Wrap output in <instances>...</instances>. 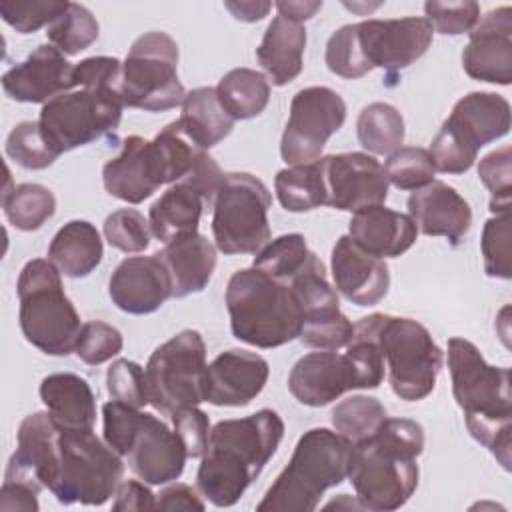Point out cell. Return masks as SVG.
I'll return each instance as SVG.
<instances>
[{
	"label": "cell",
	"instance_id": "1",
	"mask_svg": "<svg viewBox=\"0 0 512 512\" xmlns=\"http://www.w3.org/2000/svg\"><path fill=\"white\" fill-rule=\"evenodd\" d=\"M282 436L284 420L270 408L220 420L210 430L208 450L196 472L198 492L218 508L234 506L274 456Z\"/></svg>",
	"mask_w": 512,
	"mask_h": 512
},
{
	"label": "cell",
	"instance_id": "2",
	"mask_svg": "<svg viewBox=\"0 0 512 512\" xmlns=\"http://www.w3.org/2000/svg\"><path fill=\"white\" fill-rule=\"evenodd\" d=\"M422 450L424 428L410 418H386L374 436L352 444L348 478L364 510H398L410 500Z\"/></svg>",
	"mask_w": 512,
	"mask_h": 512
},
{
	"label": "cell",
	"instance_id": "3",
	"mask_svg": "<svg viewBox=\"0 0 512 512\" xmlns=\"http://www.w3.org/2000/svg\"><path fill=\"white\" fill-rule=\"evenodd\" d=\"M452 394L464 412L470 436L492 452L508 472L512 464L510 368L492 366L466 338L448 340Z\"/></svg>",
	"mask_w": 512,
	"mask_h": 512
},
{
	"label": "cell",
	"instance_id": "4",
	"mask_svg": "<svg viewBox=\"0 0 512 512\" xmlns=\"http://www.w3.org/2000/svg\"><path fill=\"white\" fill-rule=\"evenodd\" d=\"M352 442L340 432L312 428L304 432L290 462L256 504L258 512H312L322 494L348 478Z\"/></svg>",
	"mask_w": 512,
	"mask_h": 512
},
{
	"label": "cell",
	"instance_id": "5",
	"mask_svg": "<svg viewBox=\"0 0 512 512\" xmlns=\"http://www.w3.org/2000/svg\"><path fill=\"white\" fill-rule=\"evenodd\" d=\"M224 298L236 340L266 350L298 338L302 310L290 284L254 266L242 268L230 276Z\"/></svg>",
	"mask_w": 512,
	"mask_h": 512
},
{
	"label": "cell",
	"instance_id": "6",
	"mask_svg": "<svg viewBox=\"0 0 512 512\" xmlns=\"http://www.w3.org/2000/svg\"><path fill=\"white\" fill-rule=\"evenodd\" d=\"M102 424L108 446L146 484L162 486L182 476L188 454L176 432L154 414L110 400L102 406Z\"/></svg>",
	"mask_w": 512,
	"mask_h": 512
},
{
	"label": "cell",
	"instance_id": "7",
	"mask_svg": "<svg viewBox=\"0 0 512 512\" xmlns=\"http://www.w3.org/2000/svg\"><path fill=\"white\" fill-rule=\"evenodd\" d=\"M20 330L28 344L50 356L74 352L82 322L64 292L60 270L44 258L24 264L16 282Z\"/></svg>",
	"mask_w": 512,
	"mask_h": 512
},
{
	"label": "cell",
	"instance_id": "8",
	"mask_svg": "<svg viewBox=\"0 0 512 512\" xmlns=\"http://www.w3.org/2000/svg\"><path fill=\"white\" fill-rule=\"evenodd\" d=\"M374 338L384 356L392 392L404 402H418L432 394L444 352L424 324L390 314L368 316Z\"/></svg>",
	"mask_w": 512,
	"mask_h": 512
},
{
	"label": "cell",
	"instance_id": "9",
	"mask_svg": "<svg viewBox=\"0 0 512 512\" xmlns=\"http://www.w3.org/2000/svg\"><path fill=\"white\" fill-rule=\"evenodd\" d=\"M122 456L92 430H60L58 464L50 492L64 504L102 506L122 482Z\"/></svg>",
	"mask_w": 512,
	"mask_h": 512
},
{
	"label": "cell",
	"instance_id": "10",
	"mask_svg": "<svg viewBox=\"0 0 512 512\" xmlns=\"http://www.w3.org/2000/svg\"><path fill=\"white\" fill-rule=\"evenodd\" d=\"M122 108L120 88L84 84L42 104L38 124L48 144L64 154L116 132Z\"/></svg>",
	"mask_w": 512,
	"mask_h": 512
},
{
	"label": "cell",
	"instance_id": "11",
	"mask_svg": "<svg viewBox=\"0 0 512 512\" xmlns=\"http://www.w3.org/2000/svg\"><path fill=\"white\" fill-rule=\"evenodd\" d=\"M272 198L266 184L248 172H228L212 204V234L226 254H258L270 242Z\"/></svg>",
	"mask_w": 512,
	"mask_h": 512
},
{
	"label": "cell",
	"instance_id": "12",
	"mask_svg": "<svg viewBox=\"0 0 512 512\" xmlns=\"http://www.w3.org/2000/svg\"><path fill=\"white\" fill-rule=\"evenodd\" d=\"M178 44L160 30L138 36L122 62L124 106L162 112L182 106L186 90L178 78Z\"/></svg>",
	"mask_w": 512,
	"mask_h": 512
},
{
	"label": "cell",
	"instance_id": "13",
	"mask_svg": "<svg viewBox=\"0 0 512 512\" xmlns=\"http://www.w3.org/2000/svg\"><path fill=\"white\" fill-rule=\"evenodd\" d=\"M206 344L198 330H182L162 342L144 368L148 404L164 414L204 402Z\"/></svg>",
	"mask_w": 512,
	"mask_h": 512
},
{
	"label": "cell",
	"instance_id": "14",
	"mask_svg": "<svg viewBox=\"0 0 512 512\" xmlns=\"http://www.w3.org/2000/svg\"><path fill=\"white\" fill-rule=\"evenodd\" d=\"M346 120L344 98L328 86H306L290 102V116L280 140V156L288 166L322 158L332 134Z\"/></svg>",
	"mask_w": 512,
	"mask_h": 512
},
{
	"label": "cell",
	"instance_id": "15",
	"mask_svg": "<svg viewBox=\"0 0 512 512\" xmlns=\"http://www.w3.org/2000/svg\"><path fill=\"white\" fill-rule=\"evenodd\" d=\"M354 34L368 70L384 68L394 74L426 54L432 44L434 28L424 16H406L356 22Z\"/></svg>",
	"mask_w": 512,
	"mask_h": 512
},
{
	"label": "cell",
	"instance_id": "16",
	"mask_svg": "<svg viewBox=\"0 0 512 512\" xmlns=\"http://www.w3.org/2000/svg\"><path fill=\"white\" fill-rule=\"evenodd\" d=\"M326 180V204L358 212L384 204L388 198V178L384 166L366 152H342L322 156Z\"/></svg>",
	"mask_w": 512,
	"mask_h": 512
},
{
	"label": "cell",
	"instance_id": "17",
	"mask_svg": "<svg viewBox=\"0 0 512 512\" xmlns=\"http://www.w3.org/2000/svg\"><path fill=\"white\" fill-rule=\"evenodd\" d=\"M462 50L464 72L480 82H512V8L500 6L478 18Z\"/></svg>",
	"mask_w": 512,
	"mask_h": 512
},
{
	"label": "cell",
	"instance_id": "18",
	"mask_svg": "<svg viewBox=\"0 0 512 512\" xmlns=\"http://www.w3.org/2000/svg\"><path fill=\"white\" fill-rule=\"evenodd\" d=\"M58 434L48 412L28 414L16 434V450L8 460L4 482H20L26 486L50 490L58 464Z\"/></svg>",
	"mask_w": 512,
	"mask_h": 512
},
{
	"label": "cell",
	"instance_id": "19",
	"mask_svg": "<svg viewBox=\"0 0 512 512\" xmlns=\"http://www.w3.org/2000/svg\"><path fill=\"white\" fill-rule=\"evenodd\" d=\"M76 88L74 64L52 44H40L26 60L2 74V90L10 100L46 104Z\"/></svg>",
	"mask_w": 512,
	"mask_h": 512
},
{
	"label": "cell",
	"instance_id": "20",
	"mask_svg": "<svg viewBox=\"0 0 512 512\" xmlns=\"http://www.w3.org/2000/svg\"><path fill=\"white\" fill-rule=\"evenodd\" d=\"M268 362L248 350L232 348L218 354L206 368L204 402L214 406H248L266 386Z\"/></svg>",
	"mask_w": 512,
	"mask_h": 512
},
{
	"label": "cell",
	"instance_id": "21",
	"mask_svg": "<svg viewBox=\"0 0 512 512\" xmlns=\"http://www.w3.org/2000/svg\"><path fill=\"white\" fill-rule=\"evenodd\" d=\"M110 300L126 314H152L172 298V278L154 256L124 258L108 280Z\"/></svg>",
	"mask_w": 512,
	"mask_h": 512
},
{
	"label": "cell",
	"instance_id": "22",
	"mask_svg": "<svg viewBox=\"0 0 512 512\" xmlns=\"http://www.w3.org/2000/svg\"><path fill=\"white\" fill-rule=\"evenodd\" d=\"M102 182L106 192L122 202L140 204L150 198L164 186L152 140L136 134L124 138L120 152L104 164Z\"/></svg>",
	"mask_w": 512,
	"mask_h": 512
},
{
	"label": "cell",
	"instance_id": "23",
	"mask_svg": "<svg viewBox=\"0 0 512 512\" xmlns=\"http://www.w3.org/2000/svg\"><path fill=\"white\" fill-rule=\"evenodd\" d=\"M330 268L336 292L356 306H374L388 294V264L382 258L364 252L350 240V236H340L336 240Z\"/></svg>",
	"mask_w": 512,
	"mask_h": 512
},
{
	"label": "cell",
	"instance_id": "24",
	"mask_svg": "<svg viewBox=\"0 0 512 512\" xmlns=\"http://www.w3.org/2000/svg\"><path fill=\"white\" fill-rule=\"evenodd\" d=\"M406 206L418 232L444 236L452 246H458L472 226L470 204L442 180H432L424 188L414 190Z\"/></svg>",
	"mask_w": 512,
	"mask_h": 512
},
{
	"label": "cell",
	"instance_id": "25",
	"mask_svg": "<svg viewBox=\"0 0 512 512\" xmlns=\"http://www.w3.org/2000/svg\"><path fill=\"white\" fill-rule=\"evenodd\" d=\"M288 390L304 406H326L344 392L354 390L350 364L336 350L304 354L288 374Z\"/></svg>",
	"mask_w": 512,
	"mask_h": 512
},
{
	"label": "cell",
	"instance_id": "26",
	"mask_svg": "<svg viewBox=\"0 0 512 512\" xmlns=\"http://www.w3.org/2000/svg\"><path fill=\"white\" fill-rule=\"evenodd\" d=\"M348 236L364 252L384 260L410 250L418 238V228L408 214L378 204L354 212Z\"/></svg>",
	"mask_w": 512,
	"mask_h": 512
},
{
	"label": "cell",
	"instance_id": "27",
	"mask_svg": "<svg viewBox=\"0 0 512 512\" xmlns=\"http://www.w3.org/2000/svg\"><path fill=\"white\" fill-rule=\"evenodd\" d=\"M216 246L202 234H192L164 244L156 256L172 278V298H186L202 292L216 268Z\"/></svg>",
	"mask_w": 512,
	"mask_h": 512
},
{
	"label": "cell",
	"instance_id": "28",
	"mask_svg": "<svg viewBox=\"0 0 512 512\" xmlns=\"http://www.w3.org/2000/svg\"><path fill=\"white\" fill-rule=\"evenodd\" d=\"M306 28L302 22L274 16L268 24L260 46L256 48V58L266 72L268 82L274 86H286L298 78L304 66L306 48Z\"/></svg>",
	"mask_w": 512,
	"mask_h": 512
},
{
	"label": "cell",
	"instance_id": "29",
	"mask_svg": "<svg viewBox=\"0 0 512 512\" xmlns=\"http://www.w3.org/2000/svg\"><path fill=\"white\" fill-rule=\"evenodd\" d=\"M40 400L60 430H94L96 398L90 384L72 372H56L40 382Z\"/></svg>",
	"mask_w": 512,
	"mask_h": 512
},
{
	"label": "cell",
	"instance_id": "30",
	"mask_svg": "<svg viewBox=\"0 0 512 512\" xmlns=\"http://www.w3.org/2000/svg\"><path fill=\"white\" fill-rule=\"evenodd\" d=\"M446 122L480 150L510 132V104L496 92H470L454 104Z\"/></svg>",
	"mask_w": 512,
	"mask_h": 512
},
{
	"label": "cell",
	"instance_id": "31",
	"mask_svg": "<svg viewBox=\"0 0 512 512\" xmlns=\"http://www.w3.org/2000/svg\"><path fill=\"white\" fill-rule=\"evenodd\" d=\"M202 194L186 182L172 184L148 212L152 236L164 244L192 236L198 232L204 210Z\"/></svg>",
	"mask_w": 512,
	"mask_h": 512
},
{
	"label": "cell",
	"instance_id": "32",
	"mask_svg": "<svg viewBox=\"0 0 512 512\" xmlns=\"http://www.w3.org/2000/svg\"><path fill=\"white\" fill-rule=\"evenodd\" d=\"M102 256L100 232L88 220H70L48 246V260L68 278H86L100 266Z\"/></svg>",
	"mask_w": 512,
	"mask_h": 512
},
{
	"label": "cell",
	"instance_id": "33",
	"mask_svg": "<svg viewBox=\"0 0 512 512\" xmlns=\"http://www.w3.org/2000/svg\"><path fill=\"white\" fill-rule=\"evenodd\" d=\"M178 122L196 146L208 150L232 132L236 120L220 104L216 88L200 86L186 92Z\"/></svg>",
	"mask_w": 512,
	"mask_h": 512
},
{
	"label": "cell",
	"instance_id": "34",
	"mask_svg": "<svg viewBox=\"0 0 512 512\" xmlns=\"http://www.w3.org/2000/svg\"><path fill=\"white\" fill-rule=\"evenodd\" d=\"M216 94L234 120H248L262 114L268 106L270 82L258 70L234 68L220 78Z\"/></svg>",
	"mask_w": 512,
	"mask_h": 512
},
{
	"label": "cell",
	"instance_id": "35",
	"mask_svg": "<svg viewBox=\"0 0 512 512\" xmlns=\"http://www.w3.org/2000/svg\"><path fill=\"white\" fill-rule=\"evenodd\" d=\"M278 202L288 212H310L326 204V180L322 158L280 170L274 178Z\"/></svg>",
	"mask_w": 512,
	"mask_h": 512
},
{
	"label": "cell",
	"instance_id": "36",
	"mask_svg": "<svg viewBox=\"0 0 512 512\" xmlns=\"http://www.w3.org/2000/svg\"><path fill=\"white\" fill-rule=\"evenodd\" d=\"M356 136L362 148L372 154L390 156L404 144L406 124L398 108L388 102H372L362 108L356 120Z\"/></svg>",
	"mask_w": 512,
	"mask_h": 512
},
{
	"label": "cell",
	"instance_id": "37",
	"mask_svg": "<svg viewBox=\"0 0 512 512\" xmlns=\"http://www.w3.org/2000/svg\"><path fill=\"white\" fill-rule=\"evenodd\" d=\"M2 208L8 222L22 230H40L56 212V198L50 188L34 182H24L12 190H4Z\"/></svg>",
	"mask_w": 512,
	"mask_h": 512
},
{
	"label": "cell",
	"instance_id": "38",
	"mask_svg": "<svg viewBox=\"0 0 512 512\" xmlns=\"http://www.w3.org/2000/svg\"><path fill=\"white\" fill-rule=\"evenodd\" d=\"M386 418V408L380 400L362 394L344 398L330 414L334 430L346 436L352 444L374 436Z\"/></svg>",
	"mask_w": 512,
	"mask_h": 512
},
{
	"label": "cell",
	"instance_id": "39",
	"mask_svg": "<svg viewBox=\"0 0 512 512\" xmlns=\"http://www.w3.org/2000/svg\"><path fill=\"white\" fill-rule=\"evenodd\" d=\"M100 34V24L96 16L84 6L70 2L68 10L60 14L46 30L52 46H56L64 56H74L96 42Z\"/></svg>",
	"mask_w": 512,
	"mask_h": 512
},
{
	"label": "cell",
	"instance_id": "40",
	"mask_svg": "<svg viewBox=\"0 0 512 512\" xmlns=\"http://www.w3.org/2000/svg\"><path fill=\"white\" fill-rule=\"evenodd\" d=\"M312 250L306 244V238L298 232L278 236L276 240L268 242L254 258L252 266L266 272L268 276L290 282L308 262Z\"/></svg>",
	"mask_w": 512,
	"mask_h": 512
},
{
	"label": "cell",
	"instance_id": "41",
	"mask_svg": "<svg viewBox=\"0 0 512 512\" xmlns=\"http://www.w3.org/2000/svg\"><path fill=\"white\" fill-rule=\"evenodd\" d=\"M6 154L26 170H44L60 156L44 138L38 122L26 120L16 124L6 138Z\"/></svg>",
	"mask_w": 512,
	"mask_h": 512
},
{
	"label": "cell",
	"instance_id": "42",
	"mask_svg": "<svg viewBox=\"0 0 512 512\" xmlns=\"http://www.w3.org/2000/svg\"><path fill=\"white\" fill-rule=\"evenodd\" d=\"M512 214H494L486 220L480 240L484 272L490 278H512Z\"/></svg>",
	"mask_w": 512,
	"mask_h": 512
},
{
	"label": "cell",
	"instance_id": "43",
	"mask_svg": "<svg viewBox=\"0 0 512 512\" xmlns=\"http://www.w3.org/2000/svg\"><path fill=\"white\" fill-rule=\"evenodd\" d=\"M384 172L388 184L396 186L398 190H420L434 180L436 168L428 150L402 146L388 156Z\"/></svg>",
	"mask_w": 512,
	"mask_h": 512
},
{
	"label": "cell",
	"instance_id": "44",
	"mask_svg": "<svg viewBox=\"0 0 512 512\" xmlns=\"http://www.w3.org/2000/svg\"><path fill=\"white\" fill-rule=\"evenodd\" d=\"M478 176L490 192V212L504 214L512 208V150L502 146L478 164Z\"/></svg>",
	"mask_w": 512,
	"mask_h": 512
},
{
	"label": "cell",
	"instance_id": "45",
	"mask_svg": "<svg viewBox=\"0 0 512 512\" xmlns=\"http://www.w3.org/2000/svg\"><path fill=\"white\" fill-rule=\"evenodd\" d=\"M68 6L66 0H0V16L16 32L32 34L50 26Z\"/></svg>",
	"mask_w": 512,
	"mask_h": 512
},
{
	"label": "cell",
	"instance_id": "46",
	"mask_svg": "<svg viewBox=\"0 0 512 512\" xmlns=\"http://www.w3.org/2000/svg\"><path fill=\"white\" fill-rule=\"evenodd\" d=\"M150 224L136 208H120L106 216L104 238L120 252H144L150 246Z\"/></svg>",
	"mask_w": 512,
	"mask_h": 512
},
{
	"label": "cell",
	"instance_id": "47",
	"mask_svg": "<svg viewBox=\"0 0 512 512\" xmlns=\"http://www.w3.org/2000/svg\"><path fill=\"white\" fill-rule=\"evenodd\" d=\"M428 152L432 156L434 168L444 174H464L474 166L478 158V148H474L446 120L438 134L432 138Z\"/></svg>",
	"mask_w": 512,
	"mask_h": 512
},
{
	"label": "cell",
	"instance_id": "48",
	"mask_svg": "<svg viewBox=\"0 0 512 512\" xmlns=\"http://www.w3.org/2000/svg\"><path fill=\"white\" fill-rule=\"evenodd\" d=\"M352 334H354V324L338 308L332 312L304 318L298 340L310 348L338 350L350 342Z\"/></svg>",
	"mask_w": 512,
	"mask_h": 512
},
{
	"label": "cell",
	"instance_id": "49",
	"mask_svg": "<svg viewBox=\"0 0 512 512\" xmlns=\"http://www.w3.org/2000/svg\"><path fill=\"white\" fill-rule=\"evenodd\" d=\"M122 346H124V338L118 328L100 320H92L82 324L74 354L84 364L98 366L112 360L122 350Z\"/></svg>",
	"mask_w": 512,
	"mask_h": 512
},
{
	"label": "cell",
	"instance_id": "50",
	"mask_svg": "<svg viewBox=\"0 0 512 512\" xmlns=\"http://www.w3.org/2000/svg\"><path fill=\"white\" fill-rule=\"evenodd\" d=\"M326 66L332 74L342 78H362L368 74V66L358 50L354 24L340 26L326 42Z\"/></svg>",
	"mask_w": 512,
	"mask_h": 512
},
{
	"label": "cell",
	"instance_id": "51",
	"mask_svg": "<svg viewBox=\"0 0 512 512\" xmlns=\"http://www.w3.org/2000/svg\"><path fill=\"white\" fill-rule=\"evenodd\" d=\"M106 386L112 400L142 408L148 404L144 368L128 358H118L106 372Z\"/></svg>",
	"mask_w": 512,
	"mask_h": 512
},
{
	"label": "cell",
	"instance_id": "52",
	"mask_svg": "<svg viewBox=\"0 0 512 512\" xmlns=\"http://www.w3.org/2000/svg\"><path fill=\"white\" fill-rule=\"evenodd\" d=\"M424 18L432 24V28L438 34L444 36H458L468 34L478 18H480V6L474 0L464 2H426L424 4Z\"/></svg>",
	"mask_w": 512,
	"mask_h": 512
},
{
	"label": "cell",
	"instance_id": "53",
	"mask_svg": "<svg viewBox=\"0 0 512 512\" xmlns=\"http://www.w3.org/2000/svg\"><path fill=\"white\" fill-rule=\"evenodd\" d=\"M176 436L180 438L188 458H202L210 442V420L198 406H186L170 414Z\"/></svg>",
	"mask_w": 512,
	"mask_h": 512
},
{
	"label": "cell",
	"instance_id": "54",
	"mask_svg": "<svg viewBox=\"0 0 512 512\" xmlns=\"http://www.w3.org/2000/svg\"><path fill=\"white\" fill-rule=\"evenodd\" d=\"M222 180H224V172L220 170L218 162L206 150L200 152L194 168L182 178V182L190 184L192 188H196L202 194L204 204H208V206L214 204V198H216V192H218Z\"/></svg>",
	"mask_w": 512,
	"mask_h": 512
},
{
	"label": "cell",
	"instance_id": "55",
	"mask_svg": "<svg viewBox=\"0 0 512 512\" xmlns=\"http://www.w3.org/2000/svg\"><path fill=\"white\" fill-rule=\"evenodd\" d=\"M116 500L112 504L114 512H130V510H156V494L146 486V482L124 480L116 488Z\"/></svg>",
	"mask_w": 512,
	"mask_h": 512
},
{
	"label": "cell",
	"instance_id": "56",
	"mask_svg": "<svg viewBox=\"0 0 512 512\" xmlns=\"http://www.w3.org/2000/svg\"><path fill=\"white\" fill-rule=\"evenodd\" d=\"M206 508L202 494H198L192 486L182 482H170L166 488L156 494V510L172 512V510H198Z\"/></svg>",
	"mask_w": 512,
	"mask_h": 512
},
{
	"label": "cell",
	"instance_id": "57",
	"mask_svg": "<svg viewBox=\"0 0 512 512\" xmlns=\"http://www.w3.org/2000/svg\"><path fill=\"white\" fill-rule=\"evenodd\" d=\"M38 490L20 482H2L0 488V510L2 512H36L38 504Z\"/></svg>",
	"mask_w": 512,
	"mask_h": 512
},
{
	"label": "cell",
	"instance_id": "58",
	"mask_svg": "<svg viewBox=\"0 0 512 512\" xmlns=\"http://www.w3.org/2000/svg\"><path fill=\"white\" fill-rule=\"evenodd\" d=\"M226 10L232 12V16L236 20H242V22H258L262 20L272 4L270 2H258V0H240V2H224Z\"/></svg>",
	"mask_w": 512,
	"mask_h": 512
},
{
	"label": "cell",
	"instance_id": "59",
	"mask_svg": "<svg viewBox=\"0 0 512 512\" xmlns=\"http://www.w3.org/2000/svg\"><path fill=\"white\" fill-rule=\"evenodd\" d=\"M274 6H276L280 16L304 24L306 20H310L322 8V2H290V0L286 2V0H280Z\"/></svg>",
	"mask_w": 512,
	"mask_h": 512
},
{
	"label": "cell",
	"instance_id": "60",
	"mask_svg": "<svg viewBox=\"0 0 512 512\" xmlns=\"http://www.w3.org/2000/svg\"><path fill=\"white\" fill-rule=\"evenodd\" d=\"M324 508H326V510H330V508H336V510H364V506H362V502L358 500V496L352 498L350 494H338L336 498H332L330 502H326Z\"/></svg>",
	"mask_w": 512,
	"mask_h": 512
}]
</instances>
